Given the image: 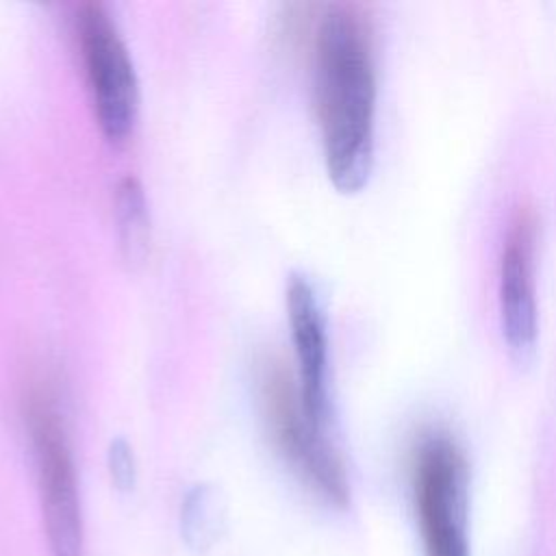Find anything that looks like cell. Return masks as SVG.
<instances>
[{
    "label": "cell",
    "mask_w": 556,
    "mask_h": 556,
    "mask_svg": "<svg viewBox=\"0 0 556 556\" xmlns=\"http://www.w3.org/2000/svg\"><path fill=\"white\" fill-rule=\"evenodd\" d=\"M315 109L330 182L361 191L376 152V56L371 24L356 4H328L313 41Z\"/></svg>",
    "instance_id": "cell-1"
},
{
    "label": "cell",
    "mask_w": 556,
    "mask_h": 556,
    "mask_svg": "<svg viewBox=\"0 0 556 556\" xmlns=\"http://www.w3.org/2000/svg\"><path fill=\"white\" fill-rule=\"evenodd\" d=\"M258 395L269 437L293 473L326 504L350 502V480L330 430L317 426L300 397L295 374L267 356L258 367Z\"/></svg>",
    "instance_id": "cell-2"
},
{
    "label": "cell",
    "mask_w": 556,
    "mask_h": 556,
    "mask_svg": "<svg viewBox=\"0 0 556 556\" xmlns=\"http://www.w3.org/2000/svg\"><path fill=\"white\" fill-rule=\"evenodd\" d=\"M410 493L424 556H471V473L460 443L450 432L430 430L417 441Z\"/></svg>",
    "instance_id": "cell-3"
},
{
    "label": "cell",
    "mask_w": 556,
    "mask_h": 556,
    "mask_svg": "<svg viewBox=\"0 0 556 556\" xmlns=\"http://www.w3.org/2000/svg\"><path fill=\"white\" fill-rule=\"evenodd\" d=\"M28 430L35 450L43 526L52 556L83 554V513L76 467L61 413L48 389L28 395Z\"/></svg>",
    "instance_id": "cell-4"
},
{
    "label": "cell",
    "mask_w": 556,
    "mask_h": 556,
    "mask_svg": "<svg viewBox=\"0 0 556 556\" xmlns=\"http://www.w3.org/2000/svg\"><path fill=\"white\" fill-rule=\"evenodd\" d=\"M76 41L93 113L106 141H124L137 122L139 83L128 48L100 2H83L74 17Z\"/></svg>",
    "instance_id": "cell-5"
},
{
    "label": "cell",
    "mask_w": 556,
    "mask_h": 556,
    "mask_svg": "<svg viewBox=\"0 0 556 556\" xmlns=\"http://www.w3.org/2000/svg\"><path fill=\"white\" fill-rule=\"evenodd\" d=\"M539 219L530 206H519L506 226L497 267V308L506 350L515 361L534 354L539 337L536 302Z\"/></svg>",
    "instance_id": "cell-6"
},
{
    "label": "cell",
    "mask_w": 556,
    "mask_h": 556,
    "mask_svg": "<svg viewBox=\"0 0 556 556\" xmlns=\"http://www.w3.org/2000/svg\"><path fill=\"white\" fill-rule=\"evenodd\" d=\"M287 317L295 354V380L308 417L330 430L332 406L328 387V324L315 285L291 274L287 282Z\"/></svg>",
    "instance_id": "cell-7"
},
{
    "label": "cell",
    "mask_w": 556,
    "mask_h": 556,
    "mask_svg": "<svg viewBox=\"0 0 556 556\" xmlns=\"http://www.w3.org/2000/svg\"><path fill=\"white\" fill-rule=\"evenodd\" d=\"M113 213L122 258L130 269H137L150 254V213L139 178L128 174L117 182Z\"/></svg>",
    "instance_id": "cell-8"
},
{
    "label": "cell",
    "mask_w": 556,
    "mask_h": 556,
    "mask_svg": "<svg viewBox=\"0 0 556 556\" xmlns=\"http://www.w3.org/2000/svg\"><path fill=\"white\" fill-rule=\"evenodd\" d=\"M185 532L191 536H198L200 541L206 534H213V519L217 517V506L213 491L206 486H198L193 493H189L185 504Z\"/></svg>",
    "instance_id": "cell-9"
},
{
    "label": "cell",
    "mask_w": 556,
    "mask_h": 556,
    "mask_svg": "<svg viewBox=\"0 0 556 556\" xmlns=\"http://www.w3.org/2000/svg\"><path fill=\"white\" fill-rule=\"evenodd\" d=\"M109 471L113 484L119 491H128L135 484V456L124 439H115L109 445Z\"/></svg>",
    "instance_id": "cell-10"
}]
</instances>
